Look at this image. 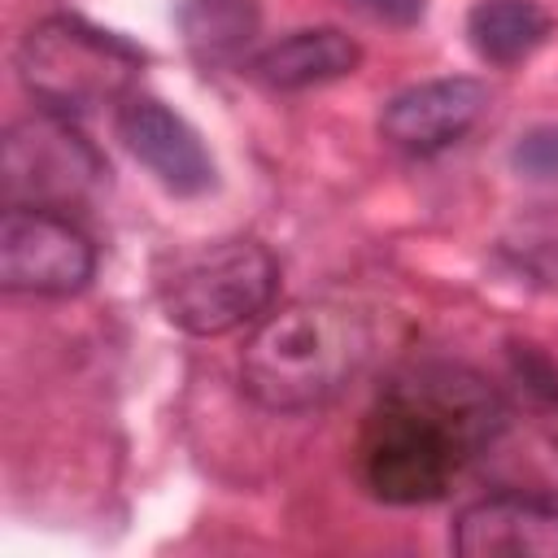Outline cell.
<instances>
[{"label": "cell", "instance_id": "30bf717a", "mask_svg": "<svg viewBox=\"0 0 558 558\" xmlns=\"http://www.w3.org/2000/svg\"><path fill=\"white\" fill-rule=\"evenodd\" d=\"M357 61H362V48L353 35L336 26H305L266 44L253 57V78L266 83L270 92H305V87H323L353 74Z\"/></svg>", "mask_w": 558, "mask_h": 558}, {"label": "cell", "instance_id": "8fae6325", "mask_svg": "<svg viewBox=\"0 0 558 558\" xmlns=\"http://www.w3.org/2000/svg\"><path fill=\"white\" fill-rule=\"evenodd\" d=\"M554 22L536 0H475L466 13V39L488 65H519L545 39Z\"/></svg>", "mask_w": 558, "mask_h": 558}, {"label": "cell", "instance_id": "277c9868", "mask_svg": "<svg viewBox=\"0 0 558 558\" xmlns=\"http://www.w3.org/2000/svg\"><path fill=\"white\" fill-rule=\"evenodd\" d=\"M22 87L52 113H92L131 92L144 52L113 31L57 13L35 22L13 52Z\"/></svg>", "mask_w": 558, "mask_h": 558}, {"label": "cell", "instance_id": "8992f818", "mask_svg": "<svg viewBox=\"0 0 558 558\" xmlns=\"http://www.w3.org/2000/svg\"><path fill=\"white\" fill-rule=\"evenodd\" d=\"M96 275L92 235L61 209L9 205L0 218V283L26 296H70Z\"/></svg>", "mask_w": 558, "mask_h": 558}, {"label": "cell", "instance_id": "ba28073f", "mask_svg": "<svg viewBox=\"0 0 558 558\" xmlns=\"http://www.w3.org/2000/svg\"><path fill=\"white\" fill-rule=\"evenodd\" d=\"M488 113V87L480 78H427L397 92L379 113V135L414 157H432L458 144Z\"/></svg>", "mask_w": 558, "mask_h": 558}, {"label": "cell", "instance_id": "5bb4252c", "mask_svg": "<svg viewBox=\"0 0 558 558\" xmlns=\"http://www.w3.org/2000/svg\"><path fill=\"white\" fill-rule=\"evenodd\" d=\"M510 166L519 179L554 183L558 179V122H541V126L523 131L510 148Z\"/></svg>", "mask_w": 558, "mask_h": 558}, {"label": "cell", "instance_id": "9c48e42d", "mask_svg": "<svg viewBox=\"0 0 558 558\" xmlns=\"http://www.w3.org/2000/svg\"><path fill=\"white\" fill-rule=\"evenodd\" d=\"M453 549L462 558H558V501L493 493L458 510Z\"/></svg>", "mask_w": 558, "mask_h": 558}, {"label": "cell", "instance_id": "52a82bcc", "mask_svg": "<svg viewBox=\"0 0 558 558\" xmlns=\"http://www.w3.org/2000/svg\"><path fill=\"white\" fill-rule=\"evenodd\" d=\"M118 140L174 196H201L218 183V161L201 131L157 96H126L118 109Z\"/></svg>", "mask_w": 558, "mask_h": 558}, {"label": "cell", "instance_id": "6da1fadb", "mask_svg": "<svg viewBox=\"0 0 558 558\" xmlns=\"http://www.w3.org/2000/svg\"><path fill=\"white\" fill-rule=\"evenodd\" d=\"M506 427L497 388L458 362H418L397 371L357 436V475L384 506H427L449 493Z\"/></svg>", "mask_w": 558, "mask_h": 558}, {"label": "cell", "instance_id": "7a4b0ae2", "mask_svg": "<svg viewBox=\"0 0 558 558\" xmlns=\"http://www.w3.org/2000/svg\"><path fill=\"white\" fill-rule=\"evenodd\" d=\"M375 327L344 301H296L270 314L240 353L244 392L275 414L327 405L371 362Z\"/></svg>", "mask_w": 558, "mask_h": 558}, {"label": "cell", "instance_id": "5b68a950", "mask_svg": "<svg viewBox=\"0 0 558 558\" xmlns=\"http://www.w3.org/2000/svg\"><path fill=\"white\" fill-rule=\"evenodd\" d=\"M105 157L74 131L65 113H31L4 131L0 179L4 201L26 209H61L92 201L105 187Z\"/></svg>", "mask_w": 558, "mask_h": 558}, {"label": "cell", "instance_id": "7c38bea8", "mask_svg": "<svg viewBox=\"0 0 558 558\" xmlns=\"http://www.w3.org/2000/svg\"><path fill=\"white\" fill-rule=\"evenodd\" d=\"M257 26H262L257 0H183L179 9L183 44L205 65L235 61L253 44Z\"/></svg>", "mask_w": 558, "mask_h": 558}, {"label": "cell", "instance_id": "3957f363", "mask_svg": "<svg viewBox=\"0 0 558 558\" xmlns=\"http://www.w3.org/2000/svg\"><path fill=\"white\" fill-rule=\"evenodd\" d=\"M279 292V262L262 240L227 235L179 248L157 270L161 314L187 336H227L257 323Z\"/></svg>", "mask_w": 558, "mask_h": 558}, {"label": "cell", "instance_id": "4fadbf2b", "mask_svg": "<svg viewBox=\"0 0 558 558\" xmlns=\"http://www.w3.org/2000/svg\"><path fill=\"white\" fill-rule=\"evenodd\" d=\"M497 257L514 275H523V283L558 292V205H532L527 214H519L501 231Z\"/></svg>", "mask_w": 558, "mask_h": 558}, {"label": "cell", "instance_id": "9a60e30c", "mask_svg": "<svg viewBox=\"0 0 558 558\" xmlns=\"http://www.w3.org/2000/svg\"><path fill=\"white\" fill-rule=\"evenodd\" d=\"M344 4L379 26H414L427 13V0H344Z\"/></svg>", "mask_w": 558, "mask_h": 558}]
</instances>
